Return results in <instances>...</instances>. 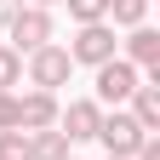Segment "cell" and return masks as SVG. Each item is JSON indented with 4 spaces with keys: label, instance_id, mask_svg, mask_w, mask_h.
<instances>
[{
    "label": "cell",
    "instance_id": "19",
    "mask_svg": "<svg viewBox=\"0 0 160 160\" xmlns=\"http://www.w3.org/2000/svg\"><path fill=\"white\" fill-rule=\"evenodd\" d=\"M109 160H114V154H109Z\"/></svg>",
    "mask_w": 160,
    "mask_h": 160
},
{
    "label": "cell",
    "instance_id": "1",
    "mask_svg": "<svg viewBox=\"0 0 160 160\" xmlns=\"http://www.w3.org/2000/svg\"><path fill=\"white\" fill-rule=\"evenodd\" d=\"M143 126H137V120L126 114V109H103V120H97V143H103L114 160H132L137 149H143Z\"/></svg>",
    "mask_w": 160,
    "mask_h": 160
},
{
    "label": "cell",
    "instance_id": "5",
    "mask_svg": "<svg viewBox=\"0 0 160 160\" xmlns=\"http://www.w3.org/2000/svg\"><path fill=\"white\" fill-rule=\"evenodd\" d=\"M12 52L17 57H29V52H40V46H52V12H40V6H23L12 17Z\"/></svg>",
    "mask_w": 160,
    "mask_h": 160
},
{
    "label": "cell",
    "instance_id": "9",
    "mask_svg": "<svg viewBox=\"0 0 160 160\" xmlns=\"http://www.w3.org/2000/svg\"><path fill=\"white\" fill-rule=\"evenodd\" d=\"M126 63L137 69V74H160V29H149V23H137L132 34H126Z\"/></svg>",
    "mask_w": 160,
    "mask_h": 160
},
{
    "label": "cell",
    "instance_id": "13",
    "mask_svg": "<svg viewBox=\"0 0 160 160\" xmlns=\"http://www.w3.org/2000/svg\"><path fill=\"white\" fill-rule=\"evenodd\" d=\"M12 86H23V57L12 46H0V92H12Z\"/></svg>",
    "mask_w": 160,
    "mask_h": 160
},
{
    "label": "cell",
    "instance_id": "8",
    "mask_svg": "<svg viewBox=\"0 0 160 160\" xmlns=\"http://www.w3.org/2000/svg\"><path fill=\"white\" fill-rule=\"evenodd\" d=\"M126 103H132L126 114H132L137 126H143V132L154 137V132H160V74H149V80H137V92L126 97Z\"/></svg>",
    "mask_w": 160,
    "mask_h": 160
},
{
    "label": "cell",
    "instance_id": "6",
    "mask_svg": "<svg viewBox=\"0 0 160 160\" xmlns=\"http://www.w3.org/2000/svg\"><path fill=\"white\" fill-rule=\"evenodd\" d=\"M97 120H103V109L92 103V97H74L69 109H57V132H63V143H92L97 137Z\"/></svg>",
    "mask_w": 160,
    "mask_h": 160
},
{
    "label": "cell",
    "instance_id": "16",
    "mask_svg": "<svg viewBox=\"0 0 160 160\" xmlns=\"http://www.w3.org/2000/svg\"><path fill=\"white\" fill-rule=\"evenodd\" d=\"M23 12V0H0V29H12V17Z\"/></svg>",
    "mask_w": 160,
    "mask_h": 160
},
{
    "label": "cell",
    "instance_id": "12",
    "mask_svg": "<svg viewBox=\"0 0 160 160\" xmlns=\"http://www.w3.org/2000/svg\"><path fill=\"white\" fill-rule=\"evenodd\" d=\"M74 23H109V0H63Z\"/></svg>",
    "mask_w": 160,
    "mask_h": 160
},
{
    "label": "cell",
    "instance_id": "2",
    "mask_svg": "<svg viewBox=\"0 0 160 160\" xmlns=\"http://www.w3.org/2000/svg\"><path fill=\"white\" fill-rule=\"evenodd\" d=\"M137 80H143V74H137L132 63H126V57H109V63H97V97H92V103L97 109H126V97L137 92Z\"/></svg>",
    "mask_w": 160,
    "mask_h": 160
},
{
    "label": "cell",
    "instance_id": "7",
    "mask_svg": "<svg viewBox=\"0 0 160 160\" xmlns=\"http://www.w3.org/2000/svg\"><path fill=\"white\" fill-rule=\"evenodd\" d=\"M57 109H63V103H57V97L52 92H17V132H52L57 126Z\"/></svg>",
    "mask_w": 160,
    "mask_h": 160
},
{
    "label": "cell",
    "instance_id": "4",
    "mask_svg": "<svg viewBox=\"0 0 160 160\" xmlns=\"http://www.w3.org/2000/svg\"><path fill=\"white\" fill-rule=\"evenodd\" d=\"M23 74H29V86H34V92H52V97H57V86L74 74V63H69V52H63V46H40V52H29Z\"/></svg>",
    "mask_w": 160,
    "mask_h": 160
},
{
    "label": "cell",
    "instance_id": "15",
    "mask_svg": "<svg viewBox=\"0 0 160 160\" xmlns=\"http://www.w3.org/2000/svg\"><path fill=\"white\" fill-rule=\"evenodd\" d=\"M0 132H17V92H0Z\"/></svg>",
    "mask_w": 160,
    "mask_h": 160
},
{
    "label": "cell",
    "instance_id": "3",
    "mask_svg": "<svg viewBox=\"0 0 160 160\" xmlns=\"http://www.w3.org/2000/svg\"><path fill=\"white\" fill-rule=\"evenodd\" d=\"M114 46H120V40H114V29H109V23H80V34L69 40L63 52H69V63L97 69V63H109V57H120Z\"/></svg>",
    "mask_w": 160,
    "mask_h": 160
},
{
    "label": "cell",
    "instance_id": "11",
    "mask_svg": "<svg viewBox=\"0 0 160 160\" xmlns=\"http://www.w3.org/2000/svg\"><path fill=\"white\" fill-rule=\"evenodd\" d=\"M149 17V0H109V23H120V29H137Z\"/></svg>",
    "mask_w": 160,
    "mask_h": 160
},
{
    "label": "cell",
    "instance_id": "14",
    "mask_svg": "<svg viewBox=\"0 0 160 160\" xmlns=\"http://www.w3.org/2000/svg\"><path fill=\"white\" fill-rule=\"evenodd\" d=\"M0 160H29V137L23 132H0Z\"/></svg>",
    "mask_w": 160,
    "mask_h": 160
},
{
    "label": "cell",
    "instance_id": "17",
    "mask_svg": "<svg viewBox=\"0 0 160 160\" xmlns=\"http://www.w3.org/2000/svg\"><path fill=\"white\" fill-rule=\"evenodd\" d=\"M23 6H40V12H52V6H63V0H23Z\"/></svg>",
    "mask_w": 160,
    "mask_h": 160
},
{
    "label": "cell",
    "instance_id": "18",
    "mask_svg": "<svg viewBox=\"0 0 160 160\" xmlns=\"http://www.w3.org/2000/svg\"><path fill=\"white\" fill-rule=\"evenodd\" d=\"M69 160H74V154H69Z\"/></svg>",
    "mask_w": 160,
    "mask_h": 160
},
{
    "label": "cell",
    "instance_id": "10",
    "mask_svg": "<svg viewBox=\"0 0 160 160\" xmlns=\"http://www.w3.org/2000/svg\"><path fill=\"white\" fill-rule=\"evenodd\" d=\"M29 137V160H69V143H63V132H23Z\"/></svg>",
    "mask_w": 160,
    "mask_h": 160
}]
</instances>
